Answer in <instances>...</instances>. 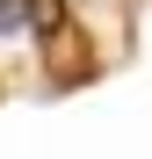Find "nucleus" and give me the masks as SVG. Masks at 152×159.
I'll return each mask as SVG.
<instances>
[{"label":"nucleus","instance_id":"obj_1","mask_svg":"<svg viewBox=\"0 0 152 159\" xmlns=\"http://www.w3.org/2000/svg\"><path fill=\"white\" fill-rule=\"evenodd\" d=\"M15 29H29L22 22V0H0V36H15Z\"/></svg>","mask_w":152,"mask_h":159}]
</instances>
